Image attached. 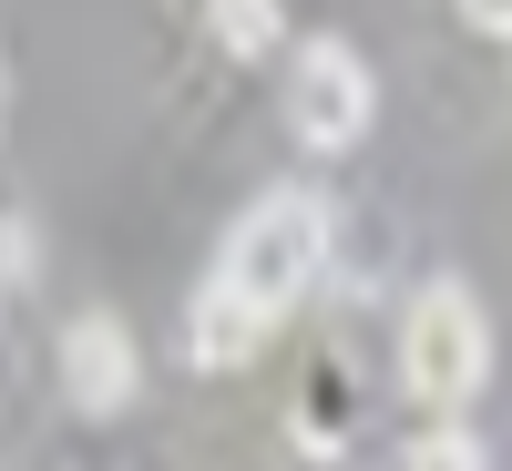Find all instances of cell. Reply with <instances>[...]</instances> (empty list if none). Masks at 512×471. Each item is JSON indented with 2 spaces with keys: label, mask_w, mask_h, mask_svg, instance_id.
I'll return each instance as SVG.
<instances>
[{
  "label": "cell",
  "mask_w": 512,
  "mask_h": 471,
  "mask_svg": "<svg viewBox=\"0 0 512 471\" xmlns=\"http://www.w3.org/2000/svg\"><path fill=\"white\" fill-rule=\"evenodd\" d=\"M400 471H482V441L441 420V431H420V441H410V461H400Z\"/></svg>",
  "instance_id": "obj_6"
},
{
  "label": "cell",
  "mask_w": 512,
  "mask_h": 471,
  "mask_svg": "<svg viewBox=\"0 0 512 471\" xmlns=\"http://www.w3.org/2000/svg\"><path fill=\"white\" fill-rule=\"evenodd\" d=\"M318 267H328V205H318L308 185H277V195H256L246 216L226 226V246H216V277H205V287H226L246 318L287 328L297 308H308Z\"/></svg>",
  "instance_id": "obj_1"
},
{
  "label": "cell",
  "mask_w": 512,
  "mask_h": 471,
  "mask_svg": "<svg viewBox=\"0 0 512 471\" xmlns=\"http://www.w3.org/2000/svg\"><path fill=\"white\" fill-rule=\"evenodd\" d=\"M144 390V349H134V328H123L113 308H82L62 328V400L82 420H113V410H134Z\"/></svg>",
  "instance_id": "obj_4"
},
{
  "label": "cell",
  "mask_w": 512,
  "mask_h": 471,
  "mask_svg": "<svg viewBox=\"0 0 512 471\" xmlns=\"http://www.w3.org/2000/svg\"><path fill=\"white\" fill-rule=\"evenodd\" d=\"M185 21H195L205 41H226L236 62H267L277 41H287V21H277V0H185Z\"/></svg>",
  "instance_id": "obj_5"
},
{
  "label": "cell",
  "mask_w": 512,
  "mask_h": 471,
  "mask_svg": "<svg viewBox=\"0 0 512 471\" xmlns=\"http://www.w3.org/2000/svg\"><path fill=\"white\" fill-rule=\"evenodd\" d=\"M369 123H379L369 62L349 52V41H297V62H287V134L308 154H359Z\"/></svg>",
  "instance_id": "obj_3"
},
{
  "label": "cell",
  "mask_w": 512,
  "mask_h": 471,
  "mask_svg": "<svg viewBox=\"0 0 512 471\" xmlns=\"http://www.w3.org/2000/svg\"><path fill=\"white\" fill-rule=\"evenodd\" d=\"M492 379V318L461 277H431L400 318V390L431 410V420H461Z\"/></svg>",
  "instance_id": "obj_2"
},
{
  "label": "cell",
  "mask_w": 512,
  "mask_h": 471,
  "mask_svg": "<svg viewBox=\"0 0 512 471\" xmlns=\"http://www.w3.org/2000/svg\"><path fill=\"white\" fill-rule=\"evenodd\" d=\"M451 11H461V21H472L482 41H512V0H451Z\"/></svg>",
  "instance_id": "obj_7"
}]
</instances>
